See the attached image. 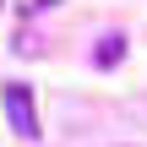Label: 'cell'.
<instances>
[{
    "label": "cell",
    "mask_w": 147,
    "mask_h": 147,
    "mask_svg": "<svg viewBox=\"0 0 147 147\" xmlns=\"http://www.w3.org/2000/svg\"><path fill=\"white\" fill-rule=\"evenodd\" d=\"M5 120H11V131L22 136V142H33L38 136V109H33V93L22 87V82H5Z\"/></svg>",
    "instance_id": "cell-1"
},
{
    "label": "cell",
    "mask_w": 147,
    "mask_h": 147,
    "mask_svg": "<svg viewBox=\"0 0 147 147\" xmlns=\"http://www.w3.org/2000/svg\"><path fill=\"white\" fill-rule=\"evenodd\" d=\"M120 55H125V38H115V33H109V38H104V44L93 49V60H98V65H115Z\"/></svg>",
    "instance_id": "cell-2"
}]
</instances>
